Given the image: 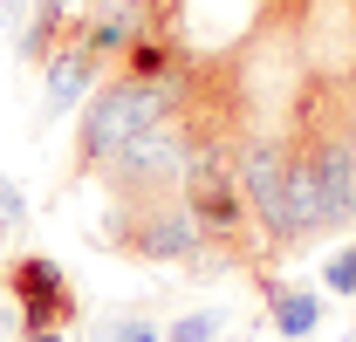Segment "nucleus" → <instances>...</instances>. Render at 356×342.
Instances as JSON below:
<instances>
[{"label":"nucleus","instance_id":"nucleus-15","mask_svg":"<svg viewBox=\"0 0 356 342\" xmlns=\"http://www.w3.org/2000/svg\"><path fill=\"white\" fill-rule=\"evenodd\" d=\"M96 7H110V0H96ZM117 7H137V14H144V0H117Z\"/></svg>","mask_w":356,"mask_h":342},{"label":"nucleus","instance_id":"nucleus-6","mask_svg":"<svg viewBox=\"0 0 356 342\" xmlns=\"http://www.w3.org/2000/svg\"><path fill=\"white\" fill-rule=\"evenodd\" d=\"M103 76H110V62L69 28V35L55 42V55L42 62V124H48V117H62V110H83V96L103 83Z\"/></svg>","mask_w":356,"mask_h":342},{"label":"nucleus","instance_id":"nucleus-7","mask_svg":"<svg viewBox=\"0 0 356 342\" xmlns=\"http://www.w3.org/2000/svg\"><path fill=\"white\" fill-rule=\"evenodd\" d=\"M261 295H267V322H274L281 342H309L315 336V322H322V295L315 288H288V281L261 274Z\"/></svg>","mask_w":356,"mask_h":342},{"label":"nucleus","instance_id":"nucleus-8","mask_svg":"<svg viewBox=\"0 0 356 342\" xmlns=\"http://www.w3.org/2000/svg\"><path fill=\"white\" fill-rule=\"evenodd\" d=\"M288 213H295V233L315 240L322 233V185H315V165L302 151V137H288Z\"/></svg>","mask_w":356,"mask_h":342},{"label":"nucleus","instance_id":"nucleus-12","mask_svg":"<svg viewBox=\"0 0 356 342\" xmlns=\"http://www.w3.org/2000/svg\"><path fill=\"white\" fill-rule=\"evenodd\" d=\"M14 219H28V192L0 171V226H14Z\"/></svg>","mask_w":356,"mask_h":342},{"label":"nucleus","instance_id":"nucleus-1","mask_svg":"<svg viewBox=\"0 0 356 342\" xmlns=\"http://www.w3.org/2000/svg\"><path fill=\"white\" fill-rule=\"evenodd\" d=\"M185 83H192V76H185ZM185 83H151V76H124V69L103 76V83L83 96V124H76V178H96L137 130L178 117Z\"/></svg>","mask_w":356,"mask_h":342},{"label":"nucleus","instance_id":"nucleus-10","mask_svg":"<svg viewBox=\"0 0 356 342\" xmlns=\"http://www.w3.org/2000/svg\"><path fill=\"white\" fill-rule=\"evenodd\" d=\"M322 288H329V295H356V240L322 267Z\"/></svg>","mask_w":356,"mask_h":342},{"label":"nucleus","instance_id":"nucleus-5","mask_svg":"<svg viewBox=\"0 0 356 342\" xmlns=\"http://www.w3.org/2000/svg\"><path fill=\"white\" fill-rule=\"evenodd\" d=\"M0 288L14 295L21 329H76V322H83L76 281H69L48 254H14V260H0Z\"/></svg>","mask_w":356,"mask_h":342},{"label":"nucleus","instance_id":"nucleus-13","mask_svg":"<svg viewBox=\"0 0 356 342\" xmlns=\"http://www.w3.org/2000/svg\"><path fill=\"white\" fill-rule=\"evenodd\" d=\"M336 89V83H329ZM336 124H343V144H350V171H356V103H343V89H336Z\"/></svg>","mask_w":356,"mask_h":342},{"label":"nucleus","instance_id":"nucleus-17","mask_svg":"<svg viewBox=\"0 0 356 342\" xmlns=\"http://www.w3.org/2000/svg\"><path fill=\"white\" fill-rule=\"evenodd\" d=\"M350 89H356V76H350Z\"/></svg>","mask_w":356,"mask_h":342},{"label":"nucleus","instance_id":"nucleus-4","mask_svg":"<svg viewBox=\"0 0 356 342\" xmlns=\"http://www.w3.org/2000/svg\"><path fill=\"white\" fill-rule=\"evenodd\" d=\"M240 192H247V213H254V233H261L267 254L302 247L295 213H288V137L281 130L240 137Z\"/></svg>","mask_w":356,"mask_h":342},{"label":"nucleus","instance_id":"nucleus-2","mask_svg":"<svg viewBox=\"0 0 356 342\" xmlns=\"http://www.w3.org/2000/svg\"><path fill=\"white\" fill-rule=\"evenodd\" d=\"M103 247L110 254L137 260V267H192L206 254V233L185 199H151V206H110V226H103Z\"/></svg>","mask_w":356,"mask_h":342},{"label":"nucleus","instance_id":"nucleus-16","mask_svg":"<svg viewBox=\"0 0 356 342\" xmlns=\"http://www.w3.org/2000/svg\"><path fill=\"white\" fill-rule=\"evenodd\" d=\"M343 342H356V329H350V336H343Z\"/></svg>","mask_w":356,"mask_h":342},{"label":"nucleus","instance_id":"nucleus-3","mask_svg":"<svg viewBox=\"0 0 356 342\" xmlns=\"http://www.w3.org/2000/svg\"><path fill=\"white\" fill-rule=\"evenodd\" d=\"M178 178H185V117L137 130L131 144L96 171V185L110 192V206H151V199H178Z\"/></svg>","mask_w":356,"mask_h":342},{"label":"nucleus","instance_id":"nucleus-14","mask_svg":"<svg viewBox=\"0 0 356 342\" xmlns=\"http://www.w3.org/2000/svg\"><path fill=\"white\" fill-rule=\"evenodd\" d=\"M21 342H69V329H21Z\"/></svg>","mask_w":356,"mask_h":342},{"label":"nucleus","instance_id":"nucleus-11","mask_svg":"<svg viewBox=\"0 0 356 342\" xmlns=\"http://www.w3.org/2000/svg\"><path fill=\"white\" fill-rule=\"evenodd\" d=\"M103 342H165V329L144 322V315H117V322L103 329Z\"/></svg>","mask_w":356,"mask_h":342},{"label":"nucleus","instance_id":"nucleus-9","mask_svg":"<svg viewBox=\"0 0 356 342\" xmlns=\"http://www.w3.org/2000/svg\"><path fill=\"white\" fill-rule=\"evenodd\" d=\"M220 322H226L220 308H192V315H178L172 329H165V342H213V336H220Z\"/></svg>","mask_w":356,"mask_h":342}]
</instances>
